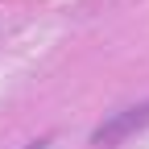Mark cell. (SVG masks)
I'll return each instance as SVG.
<instances>
[{
	"label": "cell",
	"instance_id": "obj_1",
	"mask_svg": "<svg viewBox=\"0 0 149 149\" xmlns=\"http://www.w3.org/2000/svg\"><path fill=\"white\" fill-rule=\"evenodd\" d=\"M141 128H149V100L124 108V112H112L104 124H95L91 128V145H120L133 133H141Z\"/></svg>",
	"mask_w": 149,
	"mask_h": 149
},
{
	"label": "cell",
	"instance_id": "obj_2",
	"mask_svg": "<svg viewBox=\"0 0 149 149\" xmlns=\"http://www.w3.org/2000/svg\"><path fill=\"white\" fill-rule=\"evenodd\" d=\"M25 149H50V141H46V137H42V141H29Z\"/></svg>",
	"mask_w": 149,
	"mask_h": 149
}]
</instances>
